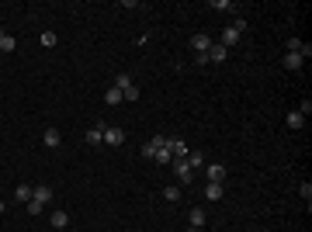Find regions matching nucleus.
Instances as JSON below:
<instances>
[{"instance_id":"nucleus-1","label":"nucleus","mask_w":312,"mask_h":232,"mask_svg":"<svg viewBox=\"0 0 312 232\" xmlns=\"http://www.w3.org/2000/svg\"><path fill=\"white\" fill-rule=\"evenodd\" d=\"M170 166H173V173H177V180H180V187H187V184H194V170H191V166H187L184 159H173Z\"/></svg>"},{"instance_id":"nucleus-2","label":"nucleus","mask_w":312,"mask_h":232,"mask_svg":"<svg viewBox=\"0 0 312 232\" xmlns=\"http://www.w3.org/2000/svg\"><path fill=\"white\" fill-rule=\"evenodd\" d=\"M205 177H208V184H222L226 180V166L222 163H205Z\"/></svg>"},{"instance_id":"nucleus-3","label":"nucleus","mask_w":312,"mask_h":232,"mask_svg":"<svg viewBox=\"0 0 312 232\" xmlns=\"http://www.w3.org/2000/svg\"><path fill=\"white\" fill-rule=\"evenodd\" d=\"M163 146H166V135H153V139H150V142H146V146H143V149H139V153L146 156V159H153V156L159 153V149H163Z\"/></svg>"},{"instance_id":"nucleus-4","label":"nucleus","mask_w":312,"mask_h":232,"mask_svg":"<svg viewBox=\"0 0 312 232\" xmlns=\"http://www.w3.org/2000/svg\"><path fill=\"white\" fill-rule=\"evenodd\" d=\"M31 201H38V205L45 208V205L52 201V187H49V184H38V187L31 191Z\"/></svg>"},{"instance_id":"nucleus-5","label":"nucleus","mask_w":312,"mask_h":232,"mask_svg":"<svg viewBox=\"0 0 312 232\" xmlns=\"http://www.w3.org/2000/svg\"><path fill=\"white\" fill-rule=\"evenodd\" d=\"M205 56H208V63H226L229 49H226V45H219V42H212V49H208Z\"/></svg>"},{"instance_id":"nucleus-6","label":"nucleus","mask_w":312,"mask_h":232,"mask_svg":"<svg viewBox=\"0 0 312 232\" xmlns=\"http://www.w3.org/2000/svg\"><path fill=\"white\" fill-rule=\"evenodd\" d=\"M104 142H108V146H122V142H125V128H115V125L104 128Z\"/></svg>"},{"instance_id":"nucleus-7","label":"nucleus","mask_w":312,"mask_h":232,"mask_svg":"<svg viewBox=\"0 0 312 232\" xmlns=\"http://www.w3.org/2000/svg\"><path fill=\"white\" fill-rule=\"evenodd\" d=\"M166 149H170V156H173V159H184V156L191 153V149H187L180 139H166Z\"/></svg>"},{"instance_id":"nucleus-8","label":"nucleus","mask_w":312,"mask_h":232,"mask_svg":"<svg viewBox=\"0 0 312 232\" xmlns=\"http://www.w3.org/2000/svg\"><path fill=\"white\" fill-rule=\"evenodd\" d=\"M184 163H187L191 170H201V166H205V153H201V149H191V153L184 156Z\"/></svg>"},{"instance_id":"nucleus-9","label":"nucleus","mask_w":312,"mask_h":232,"mask_svg":"<svg viewBox=\"0 0 312 232\" xmlns=\"http://www.w3.org/2000/svg\"><path fill=\"white\" fill-rule=\"evenodd\" d=\"M239 35H243V31H239L236 24H229V28L222 31V42H219V45H226V49H229V45H236V42H239Z\"/></svg>"},{"instance_id":"nucleus-10","label":"nucleus","mask_w":312,"mask_h":232,"mask_svg":"<svg viewBox=\"0 0 312 232\" xmlns=\"http://www.w3.org/2000/svg\"><path fill=\"white\" fill-rule=\"evenodd\" d=\"M101 142H104V125H94L87 132V146H101Z\"/></svg>"},{"instance_id":"nucleus-11","label":"nucleus","mask_w":312,"mask_h":232,"mask_svg":"<svg viewBox=\"0 0 312 232\" xmlns=\"http://www.w3.org/2000/svg\"><path fill=\"white\" fill-rule=\"evenodd\" d=\"M205 219H208V215H205V208H191V215H187L191 229H201V226H205Z\"/></svg>"},{"instance_id":"nucleus-12","label":"nucleus","mask_w":312,"mask_h":232,"mask_svg":"<svg viewBox=\"0 0 312 232\" xmlns=\"http://www.w3.org/2000/svg\"><path fill=\"white\" fill-rule=\"evenodd\" d=\"M285 66H288V70L295 73V70H302V66H306V59H302L299 52H288V56H285Z\"/></svg>"},{"instance_id":"nucleus-13","label":"nucleus","mask_w":312,"mask_h":232,"mask_svg":"<svg viewBox=\"0 0 312 232\" xmlns=\"http://www.w3.org/2000/svg\"><path fill=\"white\" fill-rule=\"evenodd\" d=\"M66 226H70V215H66L63 208H56V212H52V229H66Z\"/></svg>"},{"instance_id":"nucleus-14","label":"nucleus","mask_w":312,"mask_h":232,"mask_svg":"<svg viewBox=\"0 0 312 232\" xmlns=\"http://www.w3.org/2000/svg\"><path fill=\"white\" fill-rule=\"evenodd\" d=\"M191 45H194L198 52H208V49H212V38H208V35H194V38H191Z\"/></svg>"},{"instance_id":"nucleus-15","label":"nucleus","mask_w":312,"mask_h":232,"mask_svg":"<svg viewBox=\"0 0 312 232\" xmlns=\"http://www.w3.org/2000/svg\"><path fill=\"white\" fill-rule=\"evenodd\" d=\"M132 83H136V80H132V73H118V77H115V83H111V87H118V90H129Z\"/></svg>"},{"instance_id":"nucleus-16","label":"nucleus","mask_w":312,"mask_h":232,"mask_svg":"<svg viewBox=\"0 0 312 232\" xmlns=\"http://www.w3.org/2000/svg\"><path fill=\"white\" fill-rule=\"evenodd\" d=\"M104 104H111V108H115V104H122V90H118V87H108V94H104Z\"/></svg>"},{"instance_id":"nucleus-17","label":"nucleus","mask_w":312,"mask_h":232,"mask_svg":"<svg viewBox=\"0 0 312 232\" xmlns=\"http://www.w3.org/2000/svg\"><path fill=\"white\" fill-rule=\"evenodd\" d=\"M42 142H45V146H59V142H63V135H59L56 128H45V135H42Z\"/></svg>"},{"instance_id":"nucleus-18","label":"nucleus","mask_w":312,"mask_h":232,"mask_svg":"<svg viewBox=\"0 0 312 232\" xmlns=\"http://www.w3.org/2000/svg\"><path fill=\"white\" fill-rule=\"evenodd\" d=\"M205 198L208 201H219L222 198V184H205Z\"/></svg>"},{"instance_id":"nucleus-19","label":"nucleus","mask_w":312,"mask_h":232,"mask_svg":"<svg viewBox=\"0 0 312 232\" xmlns=\"http://www.w3.org/2000/svg\"><path fill=\"white\" fill-rule=\"evenodd\" d=\"M31 191H35L31 184H17V191H14V198H17V201H31Z\"/></svg>"},{"instance_id":"nucleus-20","label":"nucleus","mask_w":312,"mask_h":232,"mask_svg":"<svg viewBox=\"0 0 312 232\" xmlns=\"http://www.w3.org/2000/svg\"><path fill=\"white\" fill-rule=\"evenodd\" d=\"M285 121H288V128H302V125H306V118H302L299 111H292V115H288Z\"/></svg>"},{"instance_id":"nucleus-21","label":"nucleus","mask_w":312,"mask_h":232,"mask_svg":"<svg viewBox=\"0 0 312 232\" xmlns=\"http://www.w3.org/2000/svg\"><path fill=\"white\" fill-rule=\"evenodd\" d=\"M163 198H166V201H180V184H170V187L163 191Z\"/></svg>"},{"instance_id":"nucleus-22","label":"nucleus","mask_w":312,"mask_h":232,"mask_svg":"<svg viewBox=\"0 0 312 232\" xmlns=\"http://www.w3.org/2000/svg\"><path fill=\"white\" fill-rule=\"evenodd\" d=\"M14 49H17V42H14L10 35H3V38H0V52H14Z\"/></svg>"},{"instance_id":"nucleus-23","label":"nucleus","mask_w":312,"mask_h":232,"mask_svg":"<svg viewBox=\"0 0 312 232\" xmlns=\"http://www.w3.org/2000/svg\"><path fill=\"white\" fill-rule=\"evenodd\" d=\"M153 159H156V163H163V166H166V163H173V156H170V149H166V146H163V149H159Z\"/></svg>"},{"instance_id":"nucleus-24","label":"nucleus","mask_w":312,"mask_h":232,"mask_svg":"<svg viewBox=\"0 0 312 232\" xmlns=\"http://www.w3.org/2000/svg\"><path fill=\"white\" fill-rule=\"evenodd\" d=\"M122 101H139V87H136V83H132V87H129V90H122Z\"/></svg>"},{"instance_id":"nucleus-25","label":"nucleus","mask_w":312,"mask_h":232,"mask_svg":"<svg viewBox=\"0 0 312 232\" xmlns=\"http://www.w3.org/2000/svg\"><path fill=\"white\" fill-rule=\"evenodd\" d=\"M215 10H233V0H212Z\"/></svg>"},{"instance_id":"nucleus-26","label":"nucleus","mask_w":312,"mask_h":232,"mask_svg":"<svg viewBox=\"0 0 312 232\" xmlns=\"http://www.w3.org/2000/svg\"><path fill=\"white\" fill-rule=\"evenodd\" d=\"M42 45L52 49V45H56V31H45V35H42Z\"/></svg>"},{"instance_id":"nucleus-27","label":"nucleus","mask_w":312,"mask_h":232,"mask_svg":"<svg viewBox=\"0 0 312 232\" xmlns=\"http://www.w3.org/2000/svg\"><path fill=\"white\" fill-rule=\"evenodd\" d=\"M299 115H302V118H309V115H312V101H309V97L302 101V108H299Z\"/></svg>"},{"instance_id":"nucleus-28","label":"nucleus","mask_w":312,"mask_h":232,"mask_svg":"<svg viewBox=\"0 0 312 232\" xmlns=\"http://www.w3.org/2000/svg\"><path fill=\"white\" fill-rule=\"evenodd\" d=\"M302 49V38H288V52H299Z\"/></svg>"},{"instance_id":"nucleus-29","label":"nucleus","mask_w":312,"mask_h":232,"mask_svg":"<svg viewBox=\"0 0 312 232\" xmlns=\"http://www.w3.org/2000/svg\"><path fill=\"white\" fill-rule=\"evenodd\" d=\"M299 191H302V198H306V201H312V184H302Z\"/></svg>"},{"instance_id":"nucleus-30","label":"nucleus","mask_w":312,"mask_h":232,"mask_svg":"<svg viewBox=\"0 0 312 232\" xmlns=\"http://www.w3.org/2000/svg\"><path fill=\"white\" fill-rule=\"evenodd\" d=\"M3 212H7V205H3V201H0V215H3Z\"/></svg>"},{"instance_id":"nucleus-31","label":"nucleus","mask_w":312,"mask_h":232,"mask_svg":"<svg viewBox=\"0 0 312 232\" xmlns=\"http://www.w3.org/2000/svg\"><path fill=\"white\" fill-rule=\"evenodd\" d=\"M0 38H3V31H0Z\"/></svg>"}]
</instances>
